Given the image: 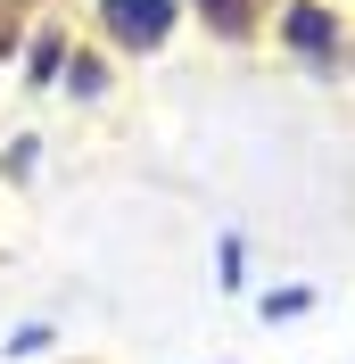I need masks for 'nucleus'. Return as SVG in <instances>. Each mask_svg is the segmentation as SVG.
Masks as SVG:
<instances>
[{
	"label": "nucleus",
	"mask_w": 355,
	"mask_h": 364,
	"mask_svg": "<svg viewBox=\"0 0 355 364\" xmlns=\"http://www.w3.org/2000/svg\"><path fill=\"white\" fill-rule=\"evenodd\" d=\"M99 9H108V33L133 50L165 42V25H174V0H99Z\"/></svg>",
	"instance_id": "nucleus-1"
},
{
	"label": "nucleus",
	"mask_w": 355,
	"mask_h": 364,
	"mask_svg": "<svg viewBox=\"0 0 355 364\" xmlns=\"http://www.w3.org/2000/svg\"><path fill=\"white\" fill-rule=\"evenodd\" d=\"M281 33H289L297 50H331V17H322V9H289Z\"/></svg>",
	"instance_id": "nucleus-2"
},
{
	"label": "nucleus",
	"mask_w": 355,
	"mask_h": 364,
	"mask_svg": "<svg viewBox=\"0 0 355 364\" xmlns=\"http://www.w3.org/2000/svg\"><path fill=\"white\" fill-rule=\"evenodd\" d=\"M207 17H215L223 33H240V25H248V0H207Z\"/></svg>",
	"instance_id": "nucleus-3"
}]
</instances>
